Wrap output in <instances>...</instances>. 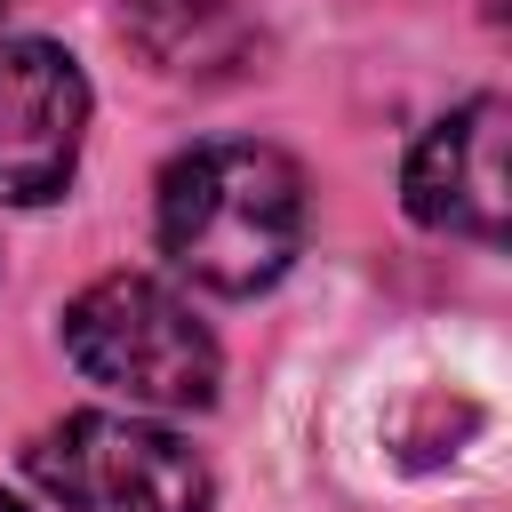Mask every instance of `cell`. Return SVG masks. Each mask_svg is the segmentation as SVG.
<instances>
[{
	"label": "cell",
	"instance_id": "obj_7",
	"mask_svg": "<svg viewBox=\"0 0 512 512\" xmlns=\"http://www.w3.org/2000/svg\"><path fill=\"white\" fill-rule=\"evenodd\" d=\"M0 512H24V504H16V496H0Z\"/></svg>",
	"mask_w": 512,
	"mask_h": 512
},
{
	"label": "cell",
	"instance_id": "obj_4",
	"mask_svg": "<svg viewBox=\"0 0 512 512\" xmlns=\"http://www.w3.org/2000/svg\"><path fill=\"white\" fill-rule=\"evenodd\" d=\"M88 128V80L64 48L48 40H8L0 48V200L40 208L72 184Z\"/></svg>",
	"mask_w": 512,
	"mask_h": 512
},
{
	"label": "cell",
	"instance_id": "obj_2",
	"mask_svg": "<svg viewBox=\"0 0 512 512\" xmlns=\"http://www.w3.org/2000/svg\"><path fill=\"white\" fill-rule=\"evenodd\" d=\"M64 352L88 384L152 400V408H208L216 400V336L160 280H136V272H112L88 296H72Z\"/></svg>",
	"mask_w": 512,
	"mask_h": 512
},
{
	"label": "cell",
	"instance_id": "obj_5",
	"mask_svg": "<svg viewBox=\"0 0 512 512\" xmlns=\"http://www.w3.org/2000/svg\"><path fill=\"white\" fill-rule=\"evenodd\" d=\"M504 128H512L504 96L456 104L408 160V216L432 232L496 248L504 240Z\"/></svg>",
	"mask_w": 512,
	"mask_h": 512
},
{
	"label": "cell",
	"instance_id": "obj_1",
	"mask_svg": "<svg viewBox=\"0 0 512 512\" xmlns=\"http://www.w3.org/2000/svg\"><path fill=\"white\" fill-rule=\"evenodd\" d=\"M304 240V176L272 144H192L160 176V248L216 296H256Z\"/></svg>",
	"mask_w": 512,
	"mask_h": 512
},
{
	"label": "cell",
	"instance_id": "obj_3",
	"mask_svg": "<svg viewBox=\"0 0 512 512\" xmlns=\"http://www.w3.org/2000/svg\"><path fill=\"white\" fill-rule=\"evenodd\" d=\"M32 480L64 512H208V464L136 416H64L40 432Z\"/></svg>",
	"mask_w": 512,
	"mask_h": 512
},
{
	"label": "cell",
	"instance_id": "obj_6",
	"mask_svg": "<svg viewBox=\"0 0 512 512\" xmlns=\"http://www.w3.org/2000/svg\"><path fill=\"white\" fill-rule=\"evenodd\" d=\"M128 40L168 80H232L256 56L248 0H128Z\"/></svg>",
	"mask_w": 512,
	"mask_h": 512
},
{
	"label": "cell",
	"instance_id": "obj_8",
	"mask_svg": "<svg viewBox=\"0 0 512 512\" xmlns=\"http://www.w3.org/2000/svg\"><path fill=\"white\" fill-rule=\"evenodd\" d=\"M0 8H8V0H0Z\"/></svg>",
	"mask_w": 512,
	"mask_h": 512
}]
</instances>
